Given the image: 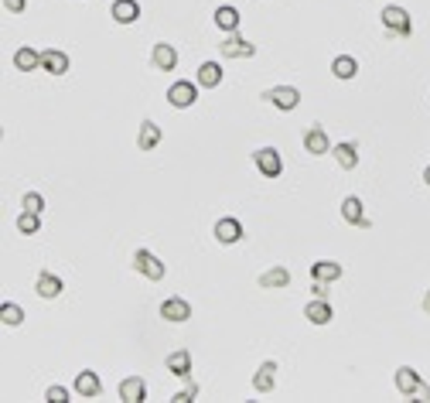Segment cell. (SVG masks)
<instances>
[{
	"label": "cell",
	"mask_w": 430,
	"mask_h": 403,
	"mask_svg": "<svg viewBox=\"0 0 430 403\" xmlns=\"http://www.w3.org/2000/svg\"><path fill=\"white\" fill-rule=\"evenodd\" d=\"M181 379H185V390H188L192 397H198V383L192 379V372H188V376H181Z\"/></svg>",
	"instance_id": "35"
},
{
	"label": "cell",
	"mask_w": 430,
	"mask_h": 403,
	"mask_svg": "<svg viewBox=\"0 0 430 403\" xmlns=\"http://www.w3.org/2000/svg\"><path fill=\"white\" fill-rule=\"evenodd\" d=\"M219 51H222V58H253L256 55V44H249L239 31H233L229 38L219 44Z\"/></svg>",
	"instance_id": "10"
},
{
	"label": "cell",
	"mask_w": 430,
	"mask_h": 403,
	"mask_svg": "<svg viewBox=\"0 0 430 403\" xmlns=\"http://www.w3.org/2000/svg\"><path fill=\"white\" fill-rule=\"evenodd\" d=\"M424 311H427V315H430V290H427V294H424Z\"/></svg>",
	"instance_id": "38"
},
{
	"label": "cell",
	"mask_w": 430,
	"mask_h": 403,
	"mask_svg": "<svg viewBox=\"0 0 430 403\" xmlns=\"http://www.w3.org/2000/svg\"><path fill=\"white\" fill-rule=\"evenodd\" d=\"M119 400H126V403L147 400V383H144V376H126V379L119 383Z\"/></svg>",
	"instance_id": "15"
},
{
	"label": "cell",
	"mask_w": 430,
	"mask_h": 403,
	"mask_svg": "<svg viewBox=\"0 0 430 403\" xmlns=\"http://www.w3.org/2000/svg\"><path fill=\"white\" fill-rule=\"evenodd\" d=\"M192 400H195V397H192L188 390H181V393H174V403H192Z\"/></svg>",
	"instance_id": "36"
},
{
	"label": "cell",
	"mask_w": 430,
	"mask_h": 403,
	"mask_svg": "<svg viewBox=\"0 0 430 403\" xmlns=\"http://www.w3.org/2000/svg\"><path fill=\"white\" fill-rule=\"evenodd\" d=\"M41 69L48 76H65L69 72V55L58 51V48H48V51H41Z\"/></svg>",
	"instance_id": "16"
},
{
	"label": "cell",
	"mask_w": 430,
	"mask_h": 403,
	"mask_svg": "<svg viewBox=\"0 0 430 403\" xmlns=\"http://www.w3.org/2000/svg\"><path fill=\"white\" fill-rule=\"evenodd\" d=\"M263 99H267L274 110H280V113H290V110L301 106V92H297L294 85H274V89L263 92Z\"/></svg>",
	"instance_id": "4"
},
{
	"label": "cell",
	"mask_w": 430,
	"mask_h": 403,
	"mask_svg": "<svg viewBox=\"0 0 430 403\" xmlns=\"http://www.w3.org/2000/svg\"><path fill=\"white\" fill-rule=\"evenodd\" d=\"M276 359H267V363H260V369H256V376H253V390L260 393V397H267V393H274L276 386Z\"/></svg>",
	"instance_id": "12"
},
{
	"label": "cell",
	"mask_w": 430,
	"mask_h": 403,
	"mask_svg": "<svg viewBox=\"0 0 430 403\" xmlns=\"http://www.w3.org/2000/svg\"><path fill=\"white\" fill-rule=\"evenodd\" d=\"M38 229H41V215H38V212L21 208V215H17V233H21V236H38Z\"/></svg>",
	"instance_id": "29"
},
{
	"label": "cell",
	"mask_w": 430,
	"mask_h": 403,
	"mask_svg": "<svg viewBox=\"0 0 430 403\" xmlns=\"http://www.w3.org/2000/svg\"><path fill=\"white\" fill-rule=\"evenodd\" d=\"M151 65H154V72H174L178 69V48L167 41H157L151 48Z\"/></svg>",
	"instance_id": "6"
},
{
	"label": "cell",
	"mask_w": 430,
	"mask_h": 403,
	"mask_svg": "<svg viewBox=\"0 0 430 403\" xmlns=\"http://www.w3.org/2000/svg\"><path fill=\"white\" fill-rule=\"evenodd\" d=\"M212 24H215L219 31L233 35V31H239V10H235V7H229V3L215 7V14H212Z\"/></svg>",
	"instance_id": "20"
},
{
	"label": "cell",
	"mask_w": 430,
	"mask_h": 403,
	"mask_svg": "<svg viewBox=\"0 0 430 403\" xmlns=\"http://www.w3.org/2000/svg\"><path fill=\"white\" fill-rule=\"evenodd\" d=\"M76 397H85V400L103 397V379H99V372H92V369L76 372Z\"/></svg>",
	"instance_id": "9"
},
{
	"label": "cell",
	"mask_w": 430,
	"mask_h": 403,
	"mask_svg": "<svg viewBox=\"0 0 430 403\" xmlns=\"http://www.w3.org/2000/svg\"><path fill=\"white\" fill-rule=\"evenodd\" d=\"M392 383H396V390L403 393V397H413V400H430V383L420 379V372L413 369V365H399L396 369V376H392Z\"/></svg>",
	"instance_id": "1"
},
{
	"label": "cell",
	"mask_w": 430,
	"mask_h": 403,
	"mask_svg": "<svg viewBox=\"0 0 430 403\" xmlns=\"http://www.w3.org/2000/svg\"><path fill=\"white\" fill-rule=\"evenodd\" d=\"M195 99H198L195 82H174V85L167 89V103H171L174 110H188V106H195Z\"/></svg>",
	"instance_id": "7"
},
{
	"label": "cell",
	"mask_w": 430,
	"mask_h": 403,
	"mask_svg": "<svg viewBox=\"0 0 430 403\" xmlns=\"http://www.w3.org/2000/svg\"><path fill=\"white\" fill-rule=\"evenodd\" d=\"M304 151L314 154V158H321V154L331 151V140H328V133H324L321 123H311V126H308V133H304Z\"/></svg>",
	"instance_id": "13"
},
{
	"label": "cell",
	"mask_w": 430,
	"mask_h": 403,
	"mask_svg": "<svg viewBox=\"0 0 430 403\" xmlns=\"http://www.w3.org/2000/svg\"><path fill=\"white\" fill-rule=\"evenodd\" d=\"M3 10L7 14H24L28 10V0H3Z\"/></svg>",
	"instance_id": "33"
},
{
	"label": "cell",
	"mask_w": 430,
	"mask_h": 403,
	"mask_svg": "<svg viewBox=\"0 0 430 403\" xmlns=\"http://www.w3.org/2000/svg\"><path fill=\"white\" fill-rule=\"evenodd\" d=\"M44 400L48 403H69V390H65V386H48Z\"/></svg>",
	"instance_id": "32"
},
{
	"label": "cell",
	"mask_w": 430,
	"mask_h": 403,
	"mask_svg": "<svg viewBox=\"0 0 430 403\" xmlns=\"http://www.w3.org/2000/svg\"><path fill=\"white\" fill-rule=\"evenodd\" d=\"M130 267H133L140 277H147V281H164V274H167V267L157 260L151 249H133V256H130Z\"/></svg>",
	"instance_id": "3"
},
{
	"label": "cell",
	"mask_w": 430,
	"mask_h": 403,
	"mask_svg": "<svg viewBox=\"0 0 430 403\" xmlns=\"http://www.w3.org/2000/svg\"><path fill=\"white\" fill-rule=\"evenodd\" d=\"M21 208H28V212H44V195L41 192H24L21 195Z\"/></svg>",
	"instance_id": "31"
},
{
	"label": "cell",
	"mask_w": 430,
	"mask_h": 403,
	"mask_svg": "<svg viewBox=\"0 0 430 403\" xmlns=\"http://www.w3.org/2000/svg\"><path fill=\"white\" fill-rule=\"evenodd\" d=\"M113 21L117 24H133L137 17H140V3L137 0H113Z\"/></svg>",
	"instance_id": "22"
},
{
	"label": "cell",
	"mask_w": 430,
	"mask_h": 403,
	"mask_svg": "<svg viewBox=\"0 0 430 403\" xmlns=\"http://www.w3.org/2000/svg\"><path fill=\"white\" fill-rule=\"evenodd\" d=\"M219 82H222V65H219V62H201V65H198V85L215 89Z\"/></svg>",
	"instance_id": "27"
},
{
	"label": "cell",
	"mask_w": 430,
	"mask_h": 403,
	"mask_svg": "<svg viewBox=\"0 0 430 403\" xmlns=\"http://www.w3.org/2000/svg\"><path fill=\"white\" fill-rule=\"evenodd\" d=\"M212 236H215V242H222V246H233V242L242 240V222L233 219V215H222V219L215 222Z\"/></svg>",
	"instance_id": "11"
},
{
	"label": "cell",
	"mask_w": 430,
	"mask_h": 403,
	"mask_svg": "<svg viewBox=\"0 0 430 403\" xmlns=\"http://www.w3.org/2000/svg\"><path fill=\"white\" fill-rule=\"evenodd\" d=\"M14 69H17V72H38L41 51H35L31 44H21V48L14 51Z\"/></svg>",
	"instance_id": "18"
},
{
	"label": "cell",
	"mask_w": 430,
	"mask_h": 403,
	"mask_svg": "<svg viewBox=\"0 0 430 403\" xmlns=\"http://www.w3.org/2000/svg\"><path fill=\"white\" fill-rule=\"evenodd\" d=\"M331 154H335V161L342 164L345 171H355V167H358V144H352V140L335 144V147H331Z\"/></svg>",
	"instance_id": "23"
},
{
	"label": "cell",
	"mask_w": 430,
	"mask_h": 403,
	"mask_svg": "<svg viewBox=\"0 0 430 403\" xmlns=\"http://www.w3.org/2000/svg\"><path fill=\"white\" fill-rule=\"evenodd\" d=\"M0 322L7 324V328L21 324V322H24V308H21V304H14V301H3V304H0Z\"/></svg>",
	"instance_id": "30"
},
{
	"label": "cell",
	"mask_w": 430,
	"mask_h": 403,
	"mask_svg": "<svg viewBox=\"0 0 430 403\" xmlns=\"http://www.w3.org/2000/svg\"><path fill=\"white\" fill-rule=\"evenodd\" d=\"M253 161H256V171L263 178H280V171H283V161H280V151L276 147H256L253 151Z\"/></svg>",
	"instance_id": "5"
},
{
	"label": "cell",
	"mask_w": 430,
	"mask_h": 403,
	"mask_svg": "<svg viewBox=\"0 0 430 403\" xmlns=\"http://www.w3.org/2000/svg\"><path fill=\"white\" fill-rule=\"evenodd\" d=\"M35 294H38V297H44V301L58 297V294H62V277H55V274L41 270L38 281H35Z\"/></svg>",
	"instance_id": "21"
},
{
	"label": "cell",
	"mask_w": 430,
	"mask_h": 403,
	"mask_svg": "<svg viewBox=\"0 0 430 403\" xmlns=\"http://www.w3.org/2000/svg\"><path fill=\"white\" fill-rule=\"evenodd\" d=\"M160 318L164 322H188L192 318V304L185 301V297H167V301H160Z\"/></svg>",
	"instance_id": "14"
},
{
	"label": "cell",
	"mask_w": 430,
	"mask_h": 403,
	"mask_svg": "<svg viewBox=\"0 0 430 403\" xmlns=\"http://www.w3.org/2000/svg\"><path fill=\"white\" fill-rule=\"evenodd\" d=\"M256 283L263 287V290H283V287H290V270L287 267H270V270H263Z\"/></svg>",
	"instance_id": "17"
},
{
	"label": "cell",
	"mask_w": 430,
	"mask_h": 403,
	"mask_svg": "<svg viewBox=\"0 0 430 403\" xmlns=\"http://www.w3.org/2000/svg\"><path fill=\"white\" fill-rule=\"evenodd\" d=\"M331 72H335V79H342V82H349L358 76V62H355L352 55H338L335 62H331Z\"/></svg>",
	"instance_id": "28"
},
{
	"label": "cell",
	"mask_w": 430,
	"mask_h": 403,
	"mask_svg": "<svg viewBox=\"0 0 430 403\" xmlns=\"http://www.w3.org/2000/svg\"><path fill=\"white\" fill-rule=\"evenodd\" d=\"M304 318H308L311 324H328V322H331V318H335V311H331L328 297H314V301H308Z\"/></svg>",
	"instance_id": "19"
},
{
	"label": "cell",
	"mask_w": 430,
	"mask_h": 403,
	"mask_svg": "<svg viewBox=\"0 0 430 403\" xmlns=\"http://www.w3.org/2000/svg\"><path fill=\"white\" fill-rule=\"evenodd\" d=\"M160 137H164L160 126H157L154 120H144L140 123V133H137V147H140V151H154L157 144H160Z\"/></svg>",
	"instance_id": "24"
},
{
	"label": "cell",
	"mask_w": 430,
	"mask_h": 403,
	"mask_svg": "<svg viewBox=\"0 0 430 403\" xmlns=\"http://www.w3.org/2000/svg\"><path fill=\"white\" fill-rule=\"evenodd\" d=\"M311 277L314 281H338L342 277V263H335V260H317V263H311Z\"/></svg>",
	"instance_id": "25"
},
{
	"label": "cell",
	"mask_w": 430,
	"mask_h": 403,
	"mask_svg": "<svg viewBox=\"0 0 430 403\" xmlns=\"http://www.w3.org/2000/svg\"><path fill=\"white\" fill-rule=\"evenodd\" d=\"M164 365H167L171 376H188V372H192V352L178 349V352H171V356L164 359Z\"/></svg>",
	"instance_id": "26"
},
{
	"label": "cell",
	"mask_w": 430,
	"mask_h": 403,
	"mask_svg": "<svg viewBox=\"0 0 430 403\" xmlns=\"http://www.w3.org/2000/svg\"><path fill=\"white\" fill-rule=\"evenodd\" d=\"M424 185H427V188H430V164H427V167H424Z\"/></svg>",
	"instance_id": "37"
},
{
	"label": "cell",
	"mask_w": 430,
	"mask_h": 403,
	"mask_svg": "<svg viewBox=\"0 0 430 403\" xmlns=\"http://www.w3.org/2000/svg\"><path fill=\"white\" fill-rule=\"evenodd\" d=\"M311 290H314V297H328V283L324 281H314L311 277Z\"/></svg>",
	"instance_id": "34"
},
{
	"label": "cell",
	"mask_w": 430,
	"mask_h": 403,
	"mask_svg": "<svg viewBox=\"0 0 430 403\" xmlns=\"http://www.w3.org/2000/svg\"><path fill=\"white\" fill-rule=\"evenodd\" d=\"M379 21H383V28H386V35L390 38H410V31H413V21H410V14L403 10V7H383V14H379Z\"/></svg>",
	"instance_id": "2"
},
{
	"label": "cell",
	"mask_w": 430,
	"mask_h": 403,
	"mask_svg": "<svg viewBox=\"0 0 430 403\" xmlns=\"http://www.w3.org/2000/svg\"><path fill=\"white\" fill-rule=\"evenodd\" d=\"M342 219H345L349 226H358V229H372V219L365 215V208H362V199H358V195L342 199Z\"/></svg>",
	"instance_id": "8"
}]
</instances>
